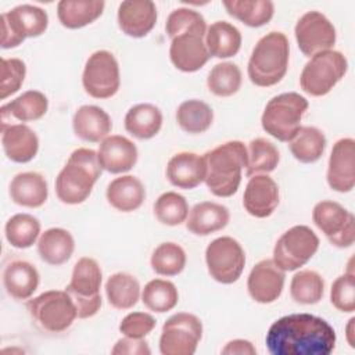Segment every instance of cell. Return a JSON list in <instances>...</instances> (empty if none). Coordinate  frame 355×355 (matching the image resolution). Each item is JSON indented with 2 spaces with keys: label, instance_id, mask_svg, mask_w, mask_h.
Here are the masks:
<instances>
[{
  "label": "cell",
  "instance_id": "7c38bea8",
  "mask_svg": "<svg viewBox=\"0 0 355 355\" xmlns=\"http://www.w3.org/2000/svg\"><path fill=\"white\" fill-rule=\"evenodd\" d=\"M205 262L214 280L222 284H232L239 280L244 270L245 254L237 240L222 236L208 244Z\"/></svg>",
  "mask_w": 355,
  "mask_h": 355
},
{
  "label": "cell",
  "instance_id": "ac0fdd59",
  "mask_svg": "<svg viewBox=\"0 0 355 355\" xmlns=\"http://www.w3.org/2000/svg\"><path fill=\"white\" fill-rule=\"evenodd\" d=\"M284 270H282L273 259H262L251 269L247 279L250 297L259 304L275 302L284 286Z\"/></svg>",
  "mask_w": 355,
  "mask_h": 355
},
{
  "label": "cell",
  "instance_id": "cb8c5ba5",
  "mask_svg": "<svg viewBox=\"0 0 355 355\" xmlns=\"http://www.w3.org/2000/svg\"><path fill=\"white\" fill-rule=\"evenodd\" d=\"M72 128L75 135L83 141L98 143L110 135L112 122L103 108L97 105H82L73 114Z\"/></svg>",
  "mask_w": 355,
  "mask_h": 355
},
{
  "label": "cell",
  "instance_id": "ba28073f",
  "mask_svg": "<svg viewBox=\"0 0 355 355\" xmlns=\"http://www.w3.org/2000/svg\"><path fill=\"white\" fill-rule=\"evenodd\" d=\"M348 61L341 51L326 50L311 57L300 75L301 89L313 97H322L344 78Z\"/></svg>",
  "mask_w": 355,
  "mask_h": 355
},
{
  "label": "cell",
  "instance_id": "6da1fadb",
  "mask_svg": "<svg viewBox=\"0 0 355 355\" xmlns=\"http://www.w3.org/2000/svg\"><path fill=\"white\" fill-rule=\"evenodd\" d=\"M334 329L311 313H291L273 322L266 333L272 355H329L336 347Z\"/></svg>",
  "mask_w": 355,
  "mask_h": 355
},
{
  "label": "cell",
  "instance_id": "f35d334b",
  "mask_svg": "<svg viewBox=\"0 0 355 355\" xmlns=\"http://www.w3.org/2000/svg\"><path fill=\"white\" fill-rule=\"evenodd\" d=\"M4 234L12 247L29 248L40 234V222L31 214H15L6 222Z\"/></svg>",
  "mask_w": 355,
  "mask_h": 355
},
{
  "label": "cell",
  "instance_id": "30bf717a",
  "mask_svg": "<svg viewBox=\"0 0 355 355\" xmlns=\"http://www.w3.org/2000/svg\"><path fill=\"white\" fill-rule=\"evenodd\" d=\"M1 47L14 49L26 37H37L49 26L47 12L32 4H21L1 14Z\"/></svg>",
  "mask_w": 355,
  "mask_h": 355
},
{
  "label": "cell",
  "instance_id": "e575fe53",
  "mask_svg": "<svg viewBox=\"0 0 355 355\" xmlns=\"http://www.w3.org/2000/svg\"><path fill=\"white\" fill-rule=\"evenodd\" d=\"M293 157L302 164L316 162L324 153L326 136L315 126H301L288 141Z\"/></svg>",
  "mask_w": 355,
  "mask_h": 355
},
{
  "label": "cell",
  "instance_id": "f6af8a7d",
  "mask_svg": "<svg viewBox=\"0 0 355 355\" xmlns=\"http://www.w3.org/2000/svg\"><path fill=\"white\" fill-rule=\"evenodd\" d=\"M207 31V24L204 17L191 8L180 7L175 8L166 18L165 31L171 39L186 31Z\"/></svg>",
  "mask_w": 355,
  "mask_h": 355
},
{
  "label": "cell",
  "instance_id": "7a4b0ae2",
  "mask_svg": "<svg viewBox=\"0 0 355 355\" xmlns=\"http://www.w3.org/2000/svg\"><path fill=\"white\" fill-rule=\"evenodd\" d=\"M205 184L216 197L236 194L247 166V147L240 140H230L204 154Z\"/></svg>",
  "mask_w": 355,
  "mask_h": 355
},
{
  "label": "cell",
  "instance_id": "ab89813d",
  "mask_svg": "<svg viewBox=\"0 0 355 355\" xmlns=\"http://www.w3.org/2000/svg\"><path fill=\"white\" fill-rule=\"evenodd\" d=\"M324 293L323 277L311 269L297 272L291 277L290 295L297 304L313 305L318 304Z\"/></svg>",
  "mask_w": 355,
  "mask_h": 355
},
{
  "label": "cell",
  "instance_id": "f1b7e54d",
  "mask_svg": "<svg viewBox=\"0 0 355 355\" xmlns=\"http://www.w3.org/2000/svg\"><path fill=\"white\" fill-rule=\"evenodd\" d=\"M3 284L11 298L28 300L39 286V272L28 261H12L4 268Z\"/></svg>",
  "mask_w": 355,
  "mask_h": 355
},
{
  "label": "cell",
  "instance_id": "b9f144b4",
  "mask_svg": "<svg viewBox=\"0 0 355 355\" xmlns=\"http://www.w3.org/2000/svg\"><path fill=\"white\" fill-rule=\"evenodd\" d=\"M241 80L243 76L239 65L225 61L212 67L207 78V86L218 97H230L239 92Z\"/></svg>",
  "mask_w": 355,
  "mask_h": 355
},
{
  "label": "cell",
  "instance_id": "44dd1931",
  "mask_svg": "<svg viewBox=\"0 0 355 355\" xmlns=\"http://www.w3.org/2000/svg\"><path fill=\"white\" fill-rule=\"evenodd\" d=\"M101 168L110 173H125L137 162V148L132 140L121 135L107 136L97 151Z\"/></svg>",
  "mask_w": 355,
  "mask_h": 355
},
{
  "label": "cell",
  "instance_id": "277c9868",
  "mask_svg": "<svg viewBox=\"0 0 355 355\" xmlns=\"http://www.w3.org/2000/svg\"><path fill=\"white\" fill-rule=\"evenodd\" d=\"M290 44L283 32L272 31L262 36L248 60L247 73L250 80L259 87L277 85L288 68Z\"/></svg>",
  "mask_w": 355,
  "mask_h": 355
},
{
  "label": "cell",
  "instance_id": "60d3db41",
  "mask_svg": "<svg viewBox=\"0 0 355 355\" xmlns=\"http://www.w3.org/2000/svg\"><path fill=\"white\" fill-rule=\"evenodd\" d=\"M141 301L148 311L164 313L176 306L179 301V293L172 282L154 279L144 286Z\"/></svg>",
  "mask_w": 355,
  "mask_h": 355
},
{
  "label": "cell",
  "instance_id": "3957f363",
  "mask_svg": "<svg viewBox=\"0 0 355 355\" xmlns=\"http://www.w3.org/2000/svg\"><path fill=\"white\" fill-rule=\"evenodd\" d=\"M98 155L92 148H76L55 179V194L68 205L82 204L92 194L93 186L101 175Z\"/></svg>",
  "mask_w": 355,
  "mask_h": 355
},
{
  "label": "cell",
  "instance_id": "8992f818",
  "mask_svg": "<svg viewBox=\"0 0 355 355\" xmlns=\"http://www.w3.org/2000/svg\"><path fill=\"white\" fill-rule=\"evenodd\" d=\"M101 280L103 272L96 259L83 257L73 265L71 282L65 291L73 301L79 319L92 318L100 311Z\"/></svg>",
  "mask_w": 355,
  "mask_h": 355
},
{
  "label": "cell",
  "instance_id": "74e56055",
  "mask_svg": "<svg viewBox=\"0 0 355 355\" xmlns=\"http://www.w3.org/2000/svg\"><path fill=\"white\" fill-rule=\"evenodd\" d=\"M280 161V153L277 147L263 139L258 137L248 143L247 147V171L245 175L248 178L255 175H268L275 171Z\"/></svg>",
  "mask_w": 355,
  "mask_h": 355
},
{
  "label": "cell",
  "instance_id": "681fc988",
  "mask_svg": "<svg viewBox=\"0 0 355 355\" xmlns=\"http://www.w3.org/2000/svg\"><path fill=\"white\" fill-rule=\"evenodd\" d=\"M151 351L148 348V343L143 338H132V337H123L119 338L114 348L111 349L112 355H148Z\"/></svg>",
  "mask_w": 355,
  "mask_h": 355
},
{
  "label": "cell",
  "instance_id": "d6a6232c",
  "mask_svg": "<svg viewBox=\"0 0 355 355\" xmlns=\"http://www.w3.org/2000/svg\"><path fill=\"white\" fill-rule=\"evenodd\" d=\"M205 46L209 55L216 58H230L241 47L240 31L227 21H216L207 28Z\"/></svg>",
  "mask_w": 355,
  "mask_h": 355
},
{
  "label": "cell",
  "instance_id": "d6986e66",
  "mask_svg": "<svg viewBox=\"0 0 355 355\" xmlns=\"http://www.w3.org/2000/svg\"><path fill=\"white\" fill-rule=\"evenodd\" d=\"M243 205L254 218H268L279 205V186L268 175L251 176L244 194Z\"/></svg>",
  "mask_w": 355,
  "mask_h": 355
},
{
  "label": "cell",
  "instance_id": "83f0119b",
  "mask_svg": "<svg viewBox=\"0 0 355 355\" xmlns=\"http://www.w3.org/2000/svg\"><path fill=\"white\" fill-rule=\"evenodd\" d=\"M8 193L17 205L39 208L49 197V187L43 175L37 172H21L12 178Z\"/></svg>",
  "mask_w": 355,
  "mask_h": 355
},
{
  "label": "cell",
  "instance_id": "d4e9b609",
  "mask_svg": "<svg viewBox=\"0 0 355 355\" xmlns=\"http://www.w3.org/2000/svg\"><path fill=\"white\" fill-rule=\"evenodd\" d=\"M1 144L7 158L18 164L32 161L39 150L37 135L25 123H14L3 129Z\"/></svg>",
  "mask_w": 355,
  "mask_h": 355
},
{
  "label": "cell",
  "instance_id": "5bb4252c",
  "mask_svg": "<svg viewBox=\"0 0 355 355\" xmlns=\"http://www.w3.org/2000/svg\"><path fill=\"white\" fill-rule=\"evenodd\" d=\"M312 220L327 240L338 247H351L355 241V218L341 204L323 200L313 207Z\"/></svg>",
  "mask_w": 355,
  "mask_h": 355
},
{
  "label": "cell",
  "instance_id": "4fadbf2b",
  "mask_svg": "<svg viewBox=\"0 0 355 355\" xmlns=\"http://www.w3.org/2000/svg\"><path fill=\"white\" fill-rule=\"evenodd\" d=\"M82 85L85 92L94 98H110L121 86L119 65L115 55L108 50L94 51L86 61Z\"/></svg>",
  "mask_w": 355,
  "mask_h": 355
},
{
  "label": "cell",
  "instance_id": "9c48e42d",
  "mask_svg": "<svg viewBox=\"0 0 355 355\" xmlns=\"http://www.w3.org/2000/svg\"><path fill=\"white\" fill-rule=\"evenodd\" d=\"M319 237L305 226L297 225L286 230L273 248V262L284 272L297 270L304 266L318 251Z\"/></svg>",
  "mask_w": 355,
  "mask_h": 355
},
{
  "label": "cell",
  "instance_id": "1f68e13d",
  "mask_svg": "<svg viewBox=\"0 0 355 355\" xmlns=\"http://www.w3.org/2000/svg\"><path fill=\"white\" fill-rule=\"evenodd\" d=\"M104 7L103 0H61L57 4V17L62 26L79 29L96 21Z\"/></svg>",
  "mask_w": 355,
  "mask_h": 355
},
{
  "label": "cell",
  "instance_id": "836d02e7",
  "mask_svg": "<svg viewBox=\"0 0 355 355\" xmlns=\"http://www.w3.org/2000/svg\"><path fill=\"white\" fill-rule=\"evenodd\" d=\"M223 7L229 15L251 28L266 25L275 12L270 0H226Z\"/></svg>",
  "mask_w": 355,
  "mask_h": 355
},
{
  "label": "cell",
  "instance_id": "484cf974",
  "mask_svg": "<svg viewBox=\"0 0 355 355\" xmlns=\"http://www.w3.org/2000/svg\"><path fill=\"white\" fill-rule=\"evenodd\" d=\"M229 209L218 202L202 201L196 204L186 219V227L196 236H208L225 229L229 223Z\"/></svg>",
  "mask_w": 355,
  "mask_h": 355
},
{
  "label": "cell",
  "instance_id": "c3c4849f",
  "mask_svg": "<svg viewBox=\"0 0 355 355\" xmlns=\"http://www.w3.org/2000/svg\"><path fill=\"white\" fill-rule=\"evenodd\" d=\"M157 322L147 312H130L128 313L119 323V331L132 338H144L150 334Z\"/></svg>",
  "mask_w": 355,
  "mask_h": 355
},
{
  "label": "cell",
  "instance_id": "ffe728a7",
  "mask_svg": "<svg viewBox=\"0 0 355 355\" xmlns=\"http://www.w3.org/2000/svg\"><path fill=\"white\" fill-rule=\"evenodd\" d=\"M118 26L130 37H144L157 22V7L151 0H126L118 7Z\"/></svg>",
  "mask_w": 355,
  "mask_h": 355
},
{
  "label": "cell",
  "instance_id": "8d00e7d4",
  "mask_svg": "<svg viewBox=\"0 0 355 355\" xmlns=\"http://www.w3.org/2000/svg\"><path fill=\"white\" fill-rule=\"evenodd\" d=\"M176 122L186 133L200 135L211 128L214 122V111L201 100H186L176 110Z\"/></svg>",
  "mask_w": 355,
  "mask_h": 355
},
{
  "label": "cell",
  "instance_id": "bcb514c9",
  "mask_svg": "<svg viewBox=\"0 0 355 355\" xmlns=\"http://www.w3.org/2000/svg\"><path fill=\"white\" fill-rule=\"evenodd\" d=\"M26 75L25 62L19 58H1V83L0 98L6 100L8 96L17 93L24 83Z\"/></svg>",
  "mask_w": 355,
  "mask_h": 355
},
{
  "label": "cell",
  "instance_id": "f546056e",
  "mask_svg": "<svg viewBox=\"0 0 355 355\" xmlns=\"http://www.w3.org/2000/svg\"><path fill=\"white\" fill-rule=\"evenodd\" d=\"M75 250L72 234L62 227H50L44 230L37 240V254L49 265L58 266L65 263Z\"/></svg>",
  "mask_w": 355,
  "mask_h": 355
},
{
  "label": "cell",
  "instance_id": "ee69618b",
  "mask_svg": "<svg viewBox=\"0 0 355 355\" xmlns=\"http://www.w3.org/2000/svg\"><path fill=\"white\" fill-rule=\"evenodd\" d=\"M154 215L162 225L178 226L186 222L189 216V204L182 194L176 191H166L155 200Z\"/></svg>",
  "mask_w": 355,
  "mask_h": 355
},
{
  "label": "cell",
  "instance_id": "e0dca14e",
  "mask_svg": "<svg viewBox=\"0 0 355 355\" xmlns=\"http://www.w3.org/2000/svg\"><path fill=\"white\" fill-rule=\"evenodd\" d=\"M327 183L338 193H348L355 186V140L344 137L331 148L327 165Z\"/></svg>",
  "mask_w": 355,
  "mask_h": 355
},
{
  "label": "cell",
  "instance_id": "4316f807",
  "mask_svg": "<svg viewBox=\"0 0 355 355\" xmlns=\"http://www.w3.org/2000/svg\"><path fill=\"white\" fill-rule=\"evenodd\" d=\"M107 201L121 212H132L141 207L146 200V189L141 180L133 175H122L107 186Z\"/></svg>",
  "mask_w": 355,
  "mask_h": 355
},
{
  "label": "cell",
  "instance_id": "8fae6325",
  "mask_svg": "<svg viewBox=\"0 0 355 355\" xmlns=\"http://www.w3.org/2000/svg\"><path fill=\"white\" fill-rule=\"evenodd\" d=\"M202 337L201 320L189 312H178L168 318L159 337L162 355H193Z\"/></svg>",
  "mask_w": 355,
  "mask_h": 355
},
{
  "label": "cell",
  "instance_id": "603a6c76",
  "mask_svg": "<svg viewBox=\"0 0 355 355\" xmlns=\"http://www.w3.org/2000/svg\"><path fill=\"white\" fill-rule=\"evenodd\" d=\"M205 171L204 155L182 151L168 161L166 178L172 186L190 190L204 182Z\"/></svg>",
  "mask_w": 355,
  "mask_h": 355
},
{
  "label": "cell",
  "instance_id": "5b68a950",
  "mask_svg": "<svg viewBox=\"0 0 355 355\" xmlns=\"http://www.w3.org/2000/svg\"><path fill=\"white\" fill-rule=\"evenodd\" d=\"M308 105V100L295 92L272 97L261 116L262 129L276 140L288 143L301 128Z\"/></svg>",
  "mask_w": 355,
  "mask_h": 355
},
{
  "label": "cell",
  "instance_id": "f907efd6",
  "mask_svg": "<svg viewBox=\"0 0 355 355\" xmlns=\"http://www.w3.org/2000/svg\"><path fill=\"white\" fill-rule=\"evenodd\" d=\"M222 354H229V355H255L257 349L255 347L247 341V340H232L229 341L225 348L222 349Z\"/></svg>",
  "mask_w": 355,
  "mask_h": 355
},
{
  "label": "cell",
  "instance_id": "2e32d148",
  "mask_svg": "<svg viewBox=\"0 0 355 355\" xmlns=\"http://www.w3.org/2000/svg\"><path fill=\"white\" fill-rule=\"evenodd\" d=\"M207 31H186L171 39L169 58L172 64L183 72H196L209 60L205 46Z\"/></svg>",
  "mask_w": 355,
  "mask_h": 355
},
{
  "label": "cell",
  "instance_id": "d590c367",
  "mask_svg": "<svg viewBox=\"0 0 355 355\" xmlns=\"http://www.w3.org/2000/svg\"><path fill=\"white\" fill-rule=\"evenodd\" d=\"M105 295L108 304L115 309H130L140 298L139 280L125 272L114 273L105 283Z\"/></svg>",
  "mask_w": 355,
  "mask_h": 355
},
{
  "label": "cell",
  "instance_id": "7402d4cb",
  "mask_svg": "<svg viewBox=\"0 0 355 355\" xmlns=\"http://www.w3.org/2000/svg\"><path fill=\"white\" fill-rule=\"evenodd\" d=\"M49 108L47 97L39 90H28L0 108L1 130L14 125L12 121L32 122L40 119Z\"/></svg>",
  "mask_w": 355,
  "mask_h": 355
},
{
  "label": "cell",
  "instance_id": "7dc6e473",
  "mask_svg": "<svg viewBox=\"0 0 355 355\" xmlns=\"http://www.w3.org/2000/svg\"><path fill=\"white\" fill-rule=\"evenodd\" d=\"M330 301L333 306L341 312L351 313L355 311V284L352 272H347L333 282Z\"/></svg>",
  "mask_w": 355,
  "mask_h": 355
},
{
  "label": "cell",
  "instance_id": "9a60e30c",
  "mask_svg": "<svg viewBox=\"0 0 355 355\" xmlns=\"http://www.w3.org/2000/svg\"><path fill=\"white\" fill-rule=\"evenodd\" d=\"M294 35L298 49L309 58L318 53L331 50L337 37L334 25L319 11L305 12L297 21Z\"/></svg>",
  "mask_w": 355,
  "mask_h": 355
},
{
  "label": "cell",
  "instance_id": "816d5d0a",
  "mask_svg": "<svg viewBox=\"0 0 355 355\" xmlns=\"http://www.w3.org/2000/svg\"><path fill=\"white\" fill-rule=\"evenodd\" d=\"M354 322H355V319L354 318H351L349 320H348V326H347V340H348V344L354 348L355 347V344H354V338H352V331H354Z\"/></svg>",
  "mask_w": 355,
  "mask_h": 355
},
{
  "label": "cell",
  "instance_id": "7bdbcfd3",
  "mask_svg": "<svg viewBox=\"0 0 355 355\" xmlns=\"http://www.w3.org/2000/svg\"><path fill=\"white\" fill-rule=\"evenodd\" d=\"M150 263L157 275L176 276L186 266V252L179 244L173 241L161 243L153 251Z\"/></svg>",
  "mask_w": 355,
  "mask_h": 355
},
{
  "label": "cell",
  "instance_id": "4dcf8cb0",
  "mask_svg": "<svg viewBox=\"0 0 355 355\" xmlns=\"http://www.w3.org/2000/svg\"><path fill=\"white\" fill-rule=\"evenodd\" d=\"M123 123L129 135L139 140H148L161 130L162 112L154 104L140 103L128 110Z\"/></svg>",
  "mask_w": 355,
  "mask_h": 355
},
{
  "label": "cell",
  "instance_id": "52a82bcc",
  "mask_svg": "<svg viewBox=\"0 0 355 355\" xmlns=\"http://www.w3.org/2000/svg\"><path fill=\"white\" fill-rule=\"evenodd\" d=\"M26 309L35 324L47 333H62L78 318L75 304L65 290L44 291L29 300Z\"/></svg>",
  "mask_w": 355,
  "mask_h": 355
}]
</instances>
